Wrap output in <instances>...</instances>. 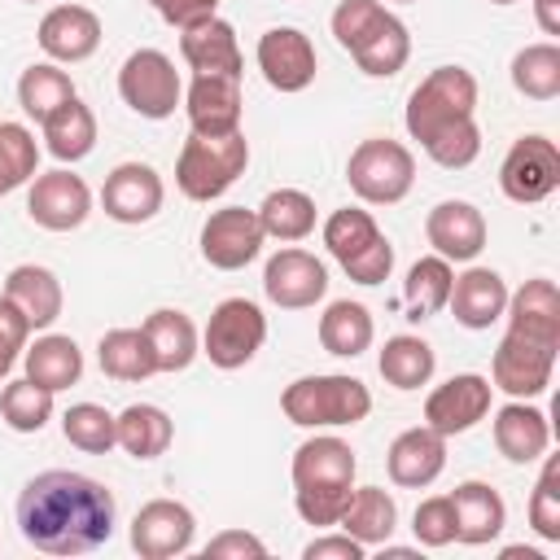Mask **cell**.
Segmentation results:
<instances>
[{"instance_id": "obj_16", "label": "cell", "mask_w": 560, "mask_h": 560, "mask_svg": "<svg viewBox=\"0 0 560 560\" xmlns=\"http://www.w3.org/2000/svg\"><path fill=\"white\" fill-rule=\"evenodd\" d=\"M197 521L179 499H149L136 516H131V547L144 560H171L184 556L192 547Z\"/></svg>"}, {"instance_id": "obj_22", "label": "cell", "mask_w": 560, "mask_h": 560, "mask_svg": "<svg viewBox=\"0 0 560 560\" xmlns=\"http://www.w3.org/2000/svg\"><path fill=\"white\" fill-rule=\"evenodd\" d=\"M385 468H389V481L394 486H407V490H420L429 481L442 477L446 468V438L429 424H416V429H402L389 451H385Z\"/></svg>"}, {"instance_id": "obj_24", "label": "cell", "mask_w": 560, "mask_h": 560, "mask_svg": "<svg viewBox=\"0 0 560 560\" xmlns=\"http://www.w3.org/2000/svg\"><path fill=\"white\" fill-rule=\"evenodd\" d=\"M446 306H451L455 324L481 332V328H490L494 319H503V311H508V284H503V276L490 271V267H468L464 276L451 280Z\"/></svg>"}, {"instance_id": "obj_31", "label": "cell", "mask_w": 560, "mask_h": 560, "mask_svg": "<svg viewBox=\"0 0 560 560\" xmlns=\"http://www.w3.org/2000/svg\"><path fill=\"white\" fill-rule=\"evenodd\" d=\"M114 424H118V446H122L131 459H158V455H166V446H171V438H175L171 416H166L162 407H153V402H131V407H122V411L114 416Z\"/></svg>"}, {"instance_id": "obj_21", "label": "cell", "mask_w": 560, "mask_h": 560, "mask_svg": "<svg viewBox=\"0 0 560 560\" xmlns=\"http://www.w3.org/2000/svg\"><path fill=\"white\" fill-rule=\"evenodd\" d=\"M241 79L232 74H197L188 96H184V109H188V122L197 136H232L241 131Z\"/></svg>"}, {"instance_id": "obj_47", "label": "cell", "mask_w": 560, "mask_h": 560, "mask_svg": "<svg viewBox=\"0 0 560 560\" xmlns=\"http://www.w3.org/2000/svg\"><path fill=\"white\" fill-rule=\"evenodd\" d=\"M262 556H267V542L245 529H223L206 542V560H262Z\"/></svg>"}, {"instance_id": "obj_45", "label": "cell", "mask_w": 560, "mask_h": 560, "mask_svg": "<svg viewBox=\"0 0 560 560\" xmlns=\"http://www.w3.org/2000/svg\"><path fill=\"white\" fill-rule=\"evenodd\" d=\"M411 534L420 547H446L455 542V508H451V494H433L416 508L411 516Z\"/></svg>"}, {"instance_id": "obj_8", "label": "cell", "mask_w": 560, "mask_h": 560, "mask_svg": "<svg viewBox=\"0 0 560 560\" xmlns=\"http://www.w3.org/2000/svg\"><path fill=\"white\" fill-rule=\"evenodd\" d=\"M346 184L368 206H394L416 184V158L407 144L389 140V136L359 140L350 162H346Z\"/></svg>"}, {"instance_id": "obj_50", "label": "cell", "mask_w": 560, "mask_h": 560, "mask_svg": "<svg viewBox=\"0 0 560 560\" xmlns=\"http://www.w3.org/2000/svg\"><path fill=\"white\" fill-rule=\"evenodd\" d=\"M534 18L542 35H560V0H534Z\"/></svg>"}, {"instance_id": "obj_32", "label": "cell", "mask_w": 560, "mask_h": 560, "mask_svg": "<svg viewBox=\"0 0 560 560\" xmlns=\"http://www.w3.org/2000/svg\"><path fill=\"white\" fill-rule=\"evenodd\" d=\"M372 337H376V324H372L363 302L341 298V302H328V311L319 315V346L328 354H337V359L363 354L372 346Z\"/></svg>"}, {"instance_id": "obj_23", "label": "cell", "mask_w": 560, "mask_h": 560, "mask_svg": "<svg viewBox=\"0 0 560 560\" xmlns=\"http://www.w3.org/2000/svg\"><path fill=\"white\" fill-rule=\"evenodd\" d=\"M35 39L52 61L74 66V61H88L101 48V18L88 4H57L39 18Z\"/></svg>"}, {"instance_id": "obj_52", "label": "cell", "mask_w": 560, "mask_h": 560, "mask_svg": "<svg viewBox=\"0 0 560 560\" xmlns=\"http://www.w3.org/2000/svg\"><path fill=\"white\" fill-rule=\"evenodd\" d=\"M398 4H411V0H398Z\"/></svg>"}, {"instance_id": "obj_42", "label": "cell", "mask_w": 560, "mask_h": 560, "mask_svg": "<svg viewBox=\"0 0 560 560\" xmlns=\"http://www.w3.org/2000/svg\"><path fill=\"white\" fill-rule=\"evenodd\" d=\"M61 433H66L70 446H79L88 455H105V451L118 446V424L101 402H74L61 416Z\"/></svg>"}, {"instance_id": "obj_11", "label": "cell", "mask_w": 560, "mask_h": 560, "mask_svg": "<svg viewBox=\"0 0 560 560\" xmlns=\"http://www.w3.org/2000/svg\"><path fill=\"white\" fill-rule=\"evenodd\" d=\"M118 96H122V105L136 109L140 118L162 122V118L175 114V105H179V96H184V83H179V70H175V61H171L166 52H158V48H136V52L122 61V70H118Z\"/></svg>"}, {"instance_id": "obj_25", "label": "cell", "mask_w": 560, "mask_h": 560, "mask_svg": "<svg viewBox=\"0 0 560 560\" xmlns=\"http://www.w3.org/2000/svg\"><path fill=\"white\" fill-rule=\"evenodd\" d=\"M179 52H184V61H188L197 74H232V79H241V70H245L236 31H232V22H223L219 13L206 18V22H197V26H188V31L179 35Z\"/></svg>"}, {"instance_id": "obj_37", "label": "cell", "mask_w": 560, "mask_h": 560, "mask_svg": "<svg viewBox=\"0 0 560 560\" xmlns=\"http://www.w3.org/2000/svg\"><path fill=\"white\" fill-rule=\"evenodd\" d=\"M258 223H262V236H271V241H284V245L302 241L315 232V201L302 188H276L262 197Z\"/></svg>"}, {"instance_id": "obj_12", "label": "cell", "mask_w": 560, "mask_h": 560, "mask_svg": "<svg viewBox=\"0 0 560 560\" xmlns=\"http://www.w3.org/2000/svg\"><path fill=\"white\" fill-rule=\"evenodd\" d=\"M499 188L503 197L521 206H538L560 188V149L547 136H521L512 140L503 166H499Z\"/></svg>"}, {"instance_id": "obj_36", "label": "cell", "mask_w": 560, "mask_h": 560, "mask_svg": "<svg viewBox=\"0 0 560 560\" xmlns=\"http://www.w3.org/2000/svg\"><path fill=\"white\" fill-rule=\"evenodd\" d=\"M381 376L394 385V389H420L429 385L438 359H433V346L424 337H411V332H398L381 346V359H376Z\"/></svg>"}, {"instance_id": "obj_15", "label": "cell", "mask_w": 560, "mask_h": 560, "mask_svg": "<svg viewBox=\"0 0 560 560\" xmlns=\"http://www.w3.org/2000/svg\"><path fill=\"white\" fill-rule=\"evenodd\" d=\"M490 376H477V372H459L451 376L446 385H438L429 398H424V424L438 429L442 438H455V433H468L472 424H481L490 416Z\"/></svg>"}, {"instance_id": "obj_40", "label": "cell", "mask_w": 560, "mask_h": 560, "mask_svg": "<svg viewBox=\"0 0 560 560\" xmlns=\"http://www.w3.org/2000/svg\"><path fill=\"white\" fill-rule=\"evenodd\" d=\"M66 101H74V83H70L66 70H57L52 61H39V66H26L22 70V79H18V105L26 109V118L44 122Z\"/></svg>"}, {"instance_id": "obj_18", "label": "cell", "mask_w": 560, "mask_h": 560, "mask_svg": "<svg viewBox=\"0 0 560 560\" xmlns=\"http://www.w3.org/2000/svg\"><path fill=\"white\" fill-rule=\"evenodd\" d=\"M26 214L48 232H70L92 214V192L74 171H48V175H35L26 192Z\"/></svg>"}, {"instance_id": "obj_41", "label": "cell", "mask_w": 560, "mask_h": 560, "mask_svg": "<svg viewBox=\"0 0 560 560\" xmlns=\"http://www.w3.org/2000/svg\"><path fill=\"white\" fill-rule=\"evenodd\" d=\"M0 416H4V424L13 433H39L52 420V389L35 385L31 376L9 381L0 389Z\"/></svg>"}, {"instance_id": "obj_27", "label": "cell", "mask_w": 560, "mask_h": 560, "mask_svg": "<svg viewBox=\"0 0 560 560\" xmlns=\"http://www.w3.org/2000/svg\"><path fill=\"white\" fill-rule=\"evenodd\" d=\"M451 508H455V542L481 547V542H490V538L503 534L508 508H503V499H499L494 486H486V481H459L451 490Z\"/></svg>"}, {"instance_id": "obj_13", "label": "cell", "mask_w": 560, "mask_h": 560, "mask_svg": "<svg viewBox=\"0 0 560 560\" xmlns=\"http://www.w3.org/2000/svg\"><path fill=\"white\" fill-rule=\"evenodd\" d=\"M262 223H258V210H245V206H223L206 219L201 228V258L219 271H241L245 262L258 258L262 249Z\"/></svg>"}, {"instance_id": "obj_35", "label": "cell", "mask_w": 560, "mask_h": 560, "mask_svg": "<svg viewBox=\"0 0 560 560\" xmlns=\"http://www.w3.org/2000/svg\"><path fill=\"white\" fill-rule=\"evenodd\" d=\"M39 127H44L48 153H52L57 162H79V158H88L92 144H96V114H92L79 96L66 101V105H61L52 118H44Z\"/></svg>"}, {"instance_id": "obj_19", "label": "cell", "mask_w": 560, "mask_h": 560, "mask_svg": "<svg viewBox=\"0 0 560 560\" xmlns=\"http://www.w3.org/2000/svg\"><path fill=\"white\" fill-rule=\"evenodd\" d=\"M315 44L298 26H271L258 35V70L276 92H302L315 79Z\"/></svg>"}, {"instance_id": "obj_1", "label": "cell", "mask_w": 560, "mask_h": 560, "mask_svg": "<svg viewBox=\"0 0 560 560\" xmlns=\"http://www.w3.org/2000/svg\"><path fill=\"white\" fill-rule=\"evenodd\" d=\"M118 521V503L109 486L96 477L48 468L31 477L18 494V529L35 551L48 556H83L109 542Z\"/></svg>"}, {"instance_id": "obj_20", "label": "cell", "mask_w": 560, "mask_h": 560, "mask_svg": "<svg viewBox=\"0 0 560 560\" xmlns=\"http://www.w3.org/2000/svg\"><path fill=\"white\" fill-rule=\"evenodd\" d=\"M424 236L446 262H472L486 249V214L472 201H438L424 219Z\"/></svg>"}, {"instance_id": "obj_10", "label": "cell", "mask_w": 560, "mask_h": 560, "mask_svg": "<svg viewBox=\"0 0 560 560\" xmlns=\"http://www.w3.org/2000/svg\"><path fill=\"white\" fill-rule=\"evenodd\" d=\"M267 341V315L258 311V302L249 298H223L214 311H210V324L201 332V354L223 368V372H236L245 368Z\"/></svg>"}, {"instance_id": "obj_38", "label": "cell", "mask_w": 560, "mask_h": 560, "mask_svg": "<svg viewBox=\"0 0 560 560\" xmlns=\"http://www.w3.org/2000/svg\"><path fill=\"white\" fill-rule=\"evenodd\" d=\"M451 280H455V271H451V262H446L442 254H424V258H416L411 271H407V280H402L407 315H411V319H429V315H438V311L446 306V298H451Z\"/></svg>"}, {"instance_id": "obj_34", "label": "cell", "mask_w": 560, "mask_h": 560, "mask_svg": "<svg viewBox=\"0 0 560 560\" xmlns=\"http://www.w3.org/2000/svg\"><path fill=\"white\" fill-rule=\"evenodd\" d=\"M96 359H101V372L114 381H149L158 372L144 328H109L96 346Z\"/></svg>"}, {"instance_id": "obj_51", "label": "cell", "mask_w": 560, "mask_h": 560, "mask_svg": "<svg viewBox=\"0 0 560 560\" xmlns=\"http://www.w3.org/2000/svg\"><path fill=\"white\" fill-rule=\"evenodd\" d=\"M490 4H516V0H490Z\"/></svg>"}, {"instance_id": "obj_43", "label": "cell", "mask_w": 560, "mask_h": 560, "mask_svg": "<svg viewBox=\"0 0 560 560\" xmlns=\"http://www.w3.org/2000/svg\"><path fill=\"white\" fill-rule=\"evenodd\" d=\"M35 166H39V144H35L31 127L0 122V197L22 188L26 179H35Z\"/></svg>"}, {"instance_id": "obj_17", "label": "cell", "mask_w": 560, "mask_h": 560, "mask_svg": "<svg viewBox=\"0 0 560 560\" xmlns=\"http://www.w3.org/2000/svg\"><path fill=\"white\" fill-rule=\"evenodd\" d=\"M162 175L149 162H118L101 188V206L114 223H149L162 210Z\"/></svg>"}, {"instance_id": "obj_28", "label": "cell", "mask_w": 560, "mask_h": 560, "mask_svg": "<svg viewBox=\"0 0 560 560\" xmlns=\"http://www.w3.org/2000/svg\"><path fill=\"white\" fill-rule=\"evenodd\" d=\"M4 298L26 315L31 328H48L61 315V280L39 262L13 267L4 280Z\"/></svg>"}, {"instance_id": "obj_5", "label": "cell", "mask_w": 560, "mask_h": 560, "mask_svg": "<svg viewBox=\"0 0 560 560\" xmlns=\"http://www.w3.org/2000/svg\"><path fill=\"white\" fill-rule=\"evenodd\" d=\"M249 166V140L245 131L232 136H188L175 158V184L188 201H214L223 197Z\"/></svg>"}, {"instance_id": "obj_44", "label": "cell", "mask_w": 560, "mask_h": 560, "mask_svg": "<svg viewBox=\"0 0 560 560\" xmlns=\"http://www.w3.org/2000/svg\"><path fill=\"white\" fill-rule=\"evenodd\" d=\"M529 525L538 538L560 542V455H547L534 494H529Z\"/></svg>"}, {"instance_id": "obj_29", "label": "cell", "mask_w": 560, "mask_h": 560, "mask_svg": "<svg viewBox=\"0 0 560 560\" xmlns=\"http://www.w3.org/2000/svg\"><path fill=\"white\" fill-rule=\"evenodd\" d=\"M144 337H149V346H153V359H158V372H184L197 354H201V341H197V328H192V319L184 315V311H171V306H162V311H153L144 324Z\"/></svg>"}, {"instance_id": "obj_53", "label": "cell", "mask_w": 560, "mask_h": 560, "mask_svg": "<svg viewBox=\"0 0 560 560\" xmlns=\"http://www.w3.org/2000/svg\"><path fill=\"white\" fill-rule=\"evenodd\" d=\"M26 4H35V0H26Z\"/></svg>"}, {"instance_id": "obj_2", "label": "cell", "mask_w": 560, "mask_h": 560, "mask_svg": "<svg viewBox=\"0 0 560 560\" xmlns=\"http://www.w3.org/2000/svg\"><path fill=\"white\" fill-rule=\"evenodd\" d=\"M354 451L341 438H306L293 451V508L306 525H337L354 494Z\"/></svg>"}, {"instance_id": "obj_48", "label": "cell", "mask_w": 560, "mask_h": 560, "mask_svg": "<svg viewBox=\"0 0 560 560\" xmlns=\"http://www.w3.org/2000/svg\"><path fill=\"white\" fill-rule=\"evenodd\" d=\"M149 4L158 9V18L166 26H179V31H188V26H197V22L219 13V0H149Z\"/></svg>"}, {"instance_id": "obj_14", "label": "cell", "mask_w": 560, "mask_h": 560, "mask_svg": "<svg viewBox=\"0 0 560 560\" xmlns=\"http://www.w3.org/2000/svg\"><path fill=\"white\" fill-rule=\"evenodd\" d=\"M262 293L280 311H306L328 293V267L306 249H280L262 267Z\"/></svg>"}, {"instance_id": "obj_26", "label": "cell", "mask_w": 560, "mask_h": 560, "mask_svg": "<svg viewBox=\"0 0 560 560\" xmlns=\"http://www.w3.org/2000/svg\"><path fill=\"white\" fill-rule=\"evenodd\" d=\"M547 442H551V424H547V416H542L538 407H529L525 398H512L508 407L494 411V446H499L503 459H512V464H534V459H542Z\"/></svg>"}, {"instance_id": "obj_39", "label": "cell", "mask_w": 560, "mask_h": 560, "mask_svg": "<svg viewBox=\"0 0 560 560\" xmlns=\"http://www.w3.org/2000/svg\"><path fill=\"white\" fill-rule=\"evenodd\" d=\"M512 88L529 101H556L560 96V48L551 39L525 44L512 57Z\"/></svg>"}, {"instance_id": "obj_6", "label": "cell", "mask_w": 560, "mask_h": 560, "mask_svg": "<svg viewBox=\"0 0 560 560\" xmlns=\"http://www.w3.org/2000/svg\"><path fill=\"white\" fill-rule=\"evenodd\" d=\"M472 114H477V79L464 66H438L416 83L407 101V131L424 149L433 136L468 122Z\"/></svg>"}, {"instance_id": "obj_4", "label": "cell", "mask_w": 560, "mask_h": 560, "mask_svg": "<svg viewBox=\"0 0 560 560\" xmlns=\"http://www.w3.org/2000/svg\"><path fill=\"white\" fill-rule=\"evenodd\" d=\"M280 411L302 424V429H337V424H359L372 411V394L359 376H298L280 394Z\"/></svg>"}, {"instance_id": "obj_3", "label": "cell", "mask_w": 560, "mask_h": 560, "mask_svg": "<svg viewBox=\"0 0 560 560\" xmlns=\"http://www.w3.org/2000/svg\"><path fill=\"white\" fill-rule=\"evenodd\" d=\"M332 35L354 57V66L372 79H389L411 57L407 26L376 0H341L332 9Z\"/></svg>"}, {"instance_id": "obj_46", "label": "cell", "mask_w": 560, "mask_h": 560, "mask_svg": "<svg viewBox=\"0 0 560 560\" xmlns=\"http://www.w3.org/2000/svg\"><path fill=\"white\" fill-rule=\"evenodd\" d=\"M26 337H31V324H26V315L9 302V298H0V381L13 372V363L22 359V350H26Z\"/></svg>"}, {"instance_id": "obj_30", "label": "cell", "mask_w": 560, "mask_h": 560, "mask_svg": "<svg viewBox=\"0 0 560 560\" xmlns=\"http://www.w3.org/2000/svg\"><path fill=\"white\" fill-rule=\"evenodd\" d=\"M22 363H26V376L52 394L79 385L83 376V350L74 346V337H61V332H48L31 350H22Z\"/></svg>"}, {"instance_id": "obj_49", "label": "cell", "mask_w": 560, "mask_h": 560, "mask_svg": "<svg viewBox=\"0 0 560 560\" xmlns=\"http://www.w3.org/2000/svg\"><path fill=\"white\" fill-rule=\"evenodd\" d=\"M363 551H368V547L341 529V534L311 538V542L302 547V560H363Z\"/></svg>"}, {"instance_id": "obj_33", "label": "cell", "mask_w": 560, "mask_h": 560, "mask_svg": "<svg viewBox=\"0 0 560 560\" xmlns=\"http://www.w3.org/2000/svg\"><path fill=\"white\" fill-rule=\"evenodd\" d=\"M337 525L350 538H359L363 547H381V542H389V534L398 525V503L381 486H359L350 494V503H346V512H341Z\"/></svg>"}, {"instance_id": "obj_7", "label": "cell", "mask_w": 560, "mask_h": 560, "mask_svg": "<svg viewBox=\"0 0 560 560\" xmlns=\"http://www.w3.org/2000/svg\"><path fill=\"white\" fill-rule=\"evenodd\" d=\"M324 245L359 284H381L394 271V245L376 228V219L359 206H341L324 219Z\"/></svg>"}, {"instance_id": "obj_9", "label": "cell", "mask_w": 560, "mask_h": 560, "mask_svg": "<svg viewBox=\"0 0 560 560\" xmlns=\"http://www.w3.org/2000/svg\"><path fill=\"white\" fill-rule=\"evenodd\" d=\"M556 350H560L556 337H538V332L508 324V332L490 359V385L503 389L508 398H538L551 385Z\"/></svg>"}]
</instances>
